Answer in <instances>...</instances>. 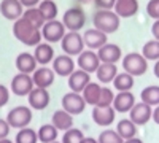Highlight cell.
Listing matches in <instances>:
<instances>
[{
  "mask_svg": "<svg viewBox=\"0 0 159 143\" xmlns=\"http://www.w3.org/2000/svg\"><path fill=\"white\" fill-rule=\"evenodd\" d=\"M15 143H38V134L30 127L19 129L15 138Z\"/></svg>",
  "mask_w": 159,
  "mask_h": 143,
  "instance_id": "obj_34",
  "label": "cell"
},
{
  "mask_svg": "<svg viewBox=\"0 0 159 143\" xmlns=\"http://www.w3.org/2000/svg\"><path fill=\"white\" fill-rule=\"evenodd\" d=\"M32 80L35 87H43V89H49L54 84L56 80V73L52 69H49L48 65H40L37 67V70L32 73Z\"/></svg>",
  "mask_w": 159,
  "mask_h": 143,
  "instance_id": "obj_13",
  "label": "cell"
},
{
  "mask_svg": "<svg viewBox=\"0 0 159 143\" xmlns=\"http://www.w3.org/2000/svg\"><path fill=\"white\" fill-rule=\"evenodd\" d=\"M100 92H102V86L99 83H89L84 89H83V99L86 102V105H91V107H96L97 102H99V97H100Z\"/></svg>",
  "mask_w": 159,
  "mask_h": 143,
  "instance_id": "obj_26",
  "label": "cell"
},
{
  "mask_svg": "<svg viewBox=\"0 0 159 143\" xmlns=\"http://www.w3.org/2000/svg\"><path fill=\"white\" fill-rule=\"evenodd\" d=\"M67 34V29L62 21H57V19H52V21H46L45 25L42 27V37L46 43H59L64 35Z\"/></svg>",
  "mask_w": 159,
  "mask_h": 143,
  "instance_id": "obj_7",
  "label": "cell"
},
{
  "mask_svg": "<svg viewBox=\"0 0 159 143\" xmlns=\"http://www.w3.org/2000/svg\"><path fill=\"white\" fill-rule=\"evenodd\" d=\"M86 108V102L83 99V96L80 92H67L64 97H62V110H65L67 113H70L72 116H76V114H81Z\"/></svg>",
  "mask_w": 159,
  "mask_h": 143,
  "instance_id": "obj_9",
  "label": "cell"
},
{
  "mask_svg": "<svg viewBox=\"0 0 159 143\" xmlns=\"http://www.w3.org/2000/svg\"><path fill=\"white\" fill-rule=\"evenodd\" d=\"M62 22L70 32H80L86 25V13L81 7H72L62 15Z\"/></svg>",
  "mask_w": 159,
  "mask_h": 143,
  "instance_id": "obj_5",
  "label": "cell"
},
{
  "mask_svg": "<svg viewBox=\"0 0 159 143\" xmlns=\"http://www.w3.org/2000/svg\"><path fill=\"white\" fill-rule=\"evenodd\" d=\"M52 70L59 76H70L76 69H75V60L69 54H59L52 60Z\"/></svg>",
  "mask_w": 159,
  "mask_h": 143,
  "instance_id": "obj_16",
  "label": "cell"
},
{
  "mask_svg": "<svg viewBox=\"0 0 159 143\" xmlns=\"http://www.w3.org/2000/svg\"><path fill=\"white\" fill-rule=\"evenodd\" d=\"M123 70L132 76H142L148 70V60L142 53H127L123 59Z\"/></svg>",
  "mask_w": 159,
  "mask_h": 143,
  "instance_id": "obj_3",
  "label": "cell"
},
{
  "mask_svg": "<svg viewBox=\"0 0 159 143\" xmlns=\"http://www.w3.org/2000/svg\"><path fill=\"white\" fill-rule=\"evenodd\" d=\"M52 143H62V141H57V140H56V141H52Z\"/></svg>",
  "mask_w": 159,
  "mask_h": 143,
  "instance_id": "obj_50",
  "label": "cell"
},
{
  "mask_svg": "<svg viewBox=\"0 0 159 143\" xmlns=\"http://www.w3.org/2000/svg\"><path fill=\"white\" fill-rule=\"evenodd\" d=\"M24 10L25 8L22 7V3L19 0H2L0 2V15L5 19L13 21V22L22 16Z\"/></svg>",
  "mask_w": 159,
  "mask_h": 143,
  "instance_id": "obj_15",
  "label": "cell"
},
{
  "mask_svg": "<svg viewBox=\"0 0 159 143\" xmlns=\"http://www.w3.org/2000/svg\"><path fill=\"white\" fill-rule=\"evenodd\" d=\"M116 116V110L113 107H92V121H94L97 126L102 127H108L111 126V123L115 121Z\"/></svg>",
  "mask_w": 159,
  "mask_h": 143,
  "instance_id": "obj_18",
  "label": "cell"
},
{
  "mask_svg": "<svg viewBox=\"0 0 159 143\" xmlns=\"http://www.w3.org/2000/svg\"><path fill=\"white\" fill-rule=\"evenodd\" d=\"M80 3H91V2H94V0H78Z\"/></svg>",
  "mask_w": 159,
  "mask_h": 143,
  "instance_id": "obj_49",
  "label": "cell"
},
{
  "mask_svg": "<svg viewBox=\"0 0 159 143\" xmlns=\"http://www.w3.org/2000/svg\"><path fill=\"white\" fill-rule=\"evenodd\" d=\"M153 72H154V76L159 80V60L154 62V69H153Z\"/></svg>",
  "mask_w": 159,
  "mask_h": 143,
  "instance_id": "obj_46",
  "label": "cell"
},
{
  "mask_svg": "<svg viewBox=\"0 0 159 143\" xmlns=\"http://www.w3.org/2000/svg\"><path fill=\"white\" fill-rule=\"evenodd\" d=\"M153 116V107L147 105L145 102H135V105L129 111V119L137 124V126H145Z\"/></svg>",
  "mask_w": 159,
  "mask_h": 143,
  "instance_id": "obj_12",
  "label": "cell"
},
{
  "mask_svg": "<svg viewBox=\"0 0 159 143\" xmlns=\"http://www.w3.org/2000/svg\"><path fill=\"white\" fill-rule=\"evenodd\" d=\"M32 108L30 107H25V105H19L15 107L13 110L8 111L7 114V121L10 124V127L13 129H24V127H29V124L32 123Z\"/></svg>",
  "mask_w": 159,
  "mask_h": 143,
  "instance_id": "obj_4",
  "label": "cell"
},
{
  "mask_svg": "<svg viewBox=\"0 0 159 143\" xmlns=\"http://www.w3.org/2000/svg\"><path fill=\"white\" fill-rule=\"evenodd\" d=\"M27 100H29V107L32 110H45L49 102H51V96L48 92V89H43V87H34L29 96H27Z\"/></svg>",
  "mask_w": 159,
  "mask_h": 143,
  "instance_id": "obj_14",
  "label": "cell"
},
{
  "mask_svg": "<svg viewBox=\"0 0 159 143\" xmlns=\"http://www.w3.org/2000/svg\"><path fill=\"white\" fill-rule=\"evenodd\" d=\"M76 65L80 67V70H84L88 73H96V70L100 65V59L97 56V51L84 49L81 54L76 56Z\"/></svg>",
  "mask_w": 159,
  "mask_h": 143,
  "instance_id": "obj_10",
  "label": "cell"
},
{
  "mask_svg": "<svg viewBox=\"0 0 159 143\" xmlns=\"http://www.w3.org/2000/svg\"><path fill=\"white\" fill-rule=\"evenodd\" d=\"M0 143H15V141H11L10 138H2V140H0Z\"/></svg>",
  "mask_w": 159,
  "mask_h": 143,
  "instance_id": "obj_48",
  "label": "cell"
},
{
  "mask_svg": "<svg viewBox=\"0 0 159 143\" xmlns=\"http://www.w3.org/2000/svg\"><path fill=\"white\" fill-rule=\"evenodd\" d=\"M38 10H40V13L43 15L45 21L56 19V18H57V13H59L57 5H56L54 0H42V2H40V5H38Z\"/></svg>",
  "mask_w": 159,
  "mask_h": 143,
  "instance_id": "obj_32",
  "label": "cell"
},
{
  "mask_svg": "<svg viewBox=\"0 0 159 143\" xmlns=\"http://www.w3.org/2000/svg\"><path fill=\"white\" fill-rule=\"evenodd\" d=\"M13 35L18 42H21L25 46H37L42 43L43 37H42V30L35 29L34 25H30L22 16L19 19H16L13 22Z\"/></svg>",
  "mask_w": 159,
  "mask_h": 143,
  "instance_id": "obj_1",
  "label": "cell"
},
{
  "mask_svg": "<svg viewBox=\"0 0 159 143\" xmlns=\"http://www.w3.org/2000/svg\"><path fill=\"white\" fill-rule=\"evenodd\" d=\"M140 99L150 107H157L159 105V86L151 84V86H147L145 89H142Z\"/></svg>",
  "mask_w": 159,
  "mask_h": 143,
  "instance_id": "obj_30",
  "label": "cell"
},
{
  "mask_svg": "<svg viewBox=\"0 0 159 143\" xmlns=\"http://www.w3.org/2000/svg\"><path fill=\"white\" fill-rule=\"evenodd\" d=\"M137 124H134L129 118L126 119H121L118 123V126H116V132L121 135V138L123 140H129V138H134V137H137Z\"/></svg>",
  "mask_w": 159,
  "mask_h": 143,
  "instance_id": "obj_28",
  "label": "cell"
},
{
  "mask_svg": "<svg viewBox=\"0 0 159 143\" xmlns=\"http://www.w3.org/2000/svg\"><path fill=\"white\" fill-rule=\"evenodd\" d=\"M142 54L147 60H159V40H148L142 48Z\"/></svg>",
  "mask_w": 159,
  "mask_h": 143,
  "instance_id": "obj_33",
  "label": "cell"
},
{
  "mask_svg": "<svg viewBox=\"0 0 159 143\" xmlns=\"http://www.w3.org/2000/svg\"><path fill=\"white\" fill-rule=\"evenodd\" d=\"M113 100H115V92L107 87V86H102V92H100V97H99V102L96 107H113Z\"/></svg>",
  "mask_w": 159,
  "mask_h": 143,
  "instance_id": "obj_37",
  "label": "cell"
},
{
  "mask_svg": "<svg viewBox=\"0 0 159 143\" xmlns=\"http://www.w3.org/2000/svg\"><path fill=\"white\" fill-rule=\"evenodd\" d=\"M10 100V89L5 84H0V108L5 107Z\"/></svg>",
  "mask_w": 159,
  "mask_h": 143,
  "instance_id": "obj_39",
  "label": "cell"
},
{
  "mask_svg": "<svg viewBox=\"0 0 159 143\" xmlns=\"http://www.w3.org/2000/svg\"><path fill=\"white\" fill-rule=\"evenodd\" d=\"M61 48L64 51V54H69L72 57L81 54L86 49L84 42H83V35L80 32H70L67 30V34L64 35V38L61 40Z\"/></svg>",
  "mask_w": 159,
  "mask_h": 143,
  "instance_id": "obj_6",
  "label": "cell"
},
{
  "mask_svg": "<svg viewBox=\"0 0 159 143\" xmlns=\"http://www.w3.org/2000/svg\"><path fill=\"white\" fill-rule=\"evenodd\" d=\"M10 129H11V127H10L8 121L0 118V140H2V138H8V135H10Z\"/></svg>",
  "mask_w": 159,
  "mask_h": 143,
  "instance_id": "obj_41",
  "label": "cell"
},
{
  "mask_svg": "<svg viewBox=\"0 0 159 143\" xmlns=\"http://www.w3.org/2000/svg\"><path fill=\"white\" fill-rule=\"evenodd\" d=\"M22 18L27 21L30 25H34L35 29H40L42 30V27L45 25V18H43V15L40 13V10H38V7H34V8H25L24 10V13H22Z\"/></svg>",
  "mask_w": 159,
  "mask_h": 143,
  "instance_id": "obj_27",
  "label": "cell"
},
{
  "mask_svg": "<svg viewBox=\"0 0 159 143\" xmlns=\"http://www.w3.org/2000/svg\"><path fill=\"white\" fill-rule=\"evenodd\" d=\"M34 56H35V60L38 62V65H48L49 62L54 60V48L51 46V43H46V42H42L40 45L35 46V51H34Z\"/></svg>",
  "mask_w": 159,
  "mask_h": 143,
  "instance_id": "obj_23",
  "label": "cell"
},
{
  "mask_svg": "<svg viewBox=\"0 0 159 143\" xmlns=\"http://www.w3.org/2000/svg\"><path fill=\"white\" fill-rule=\"evenodd\" d=\"M124 143H143V140H142V138H139V137H134V138L124 140Z\"/></svg>",
  "mask_w": 159,
  "mask_h": 143,
  "instance_id": "obj_45",
  "label": "cell"
},
{
  "mask_svg": "<svg viewBox=\"0 0 159 143\" xmlns=\"http://www.w3.org/2000/svg\"><path fill=\"white\" fill-rule=\"evenodd\" d=\"M113 11L119 18H132L139 13V0H116Z\"/></svg>",
  "mask_w": 159,
  "mask_h": 143,
  "instance_id": "obj_22",
  "label": "cell"
},
{
  "mask_svg": "<svg viewBox=\"0 0 159 143\" xmlns=\"http://www.w3.org/2000/svg\"><path fill=\"white\" fill-rule=\"evenodd\" d=\"M97 141L99 143H124L121 135H119L116 131H113V129H105V131H102L99 134Z\"/></svg>",
  "mask_w": 159,
  "mask_h": 143,
  "instance_id": "obj_35",
  "label": "cell"
},
{
  "mask_svg": "<svg viewBox=\"0 0 159 143\" xmlns=\"http://www.w3.org/2000/svg\"><path fill=\"white\" fill-rule=\"evenodd\" d=\"M94 3L99 10H113L116 0H94Z\"/></svg>",
  "mask_w": 159,
  "mask_h": 143,
  "instance_id": "obj_40",
  "label": "cell"
},
{
  "mask_svg": "<svg viewBox=\"0 0 159 143\" xmlns=\"http://www.w3.org/2000/svg\"><path fill=\"white\" fill-rule=\"evenodd\" d=\"M83 42L86 49H92V51H99L105 43H108V35L103 34L100 30H97L96 27L92 29H86L83 34Z\"/></svg>",
  "mask_w": 159,
  "mask_h": 143,
  "instance_id": "obj_11",
  "label": "cell"
},
{
  "mask_svg": "<svg viewBox=\"0 0 159 143\" xmlns=\"http://www.w3.org/2000/svg\"><path fill=\"white\" fill-rule=\"evenodd\" d=\"M81 143H99V141H97L96 138H92V137H84Z\"/></svg>",
  "mask_w": 159,
  "mask_h": 143,
  "instance_id": "obj_47",
  "label": "cell"
},
{
  "mask_svg": "<svg viewBox=\"0 0 159 143\" xmlns=\"http://www.w3.org/2000/svg\"><path fill=\"white\" fill-rule=\"evenodd\" d=\"M147 13L153 19H159V0H150L147 3Z\"/></svg>",
  "mask_w": 159,
  "mask_h": 143,
  "instance_id": "obj_38",
  "label": "cell"
},
{
  "mask_svg": "<svg viewBox=\"0 0 159 143\" xmlns=\"http://www.w3.org/2000/svg\"><path fill=\"white\" fill-rule=\"evenodd\" d=\"M134 78L135 76H132L129 75L127 72H121L115 76V80H113V86L115 89L118 91V92H124V91H130L132 87H134Z\"/></svg>",
  "mask_w": 159,
  "mask_h": 143,
  "instance_id": "obj_29",
  "label": "cell"
},
{
  "mask_svg": "<svg viewBox=\"0 0 159 143\" xmlns=\"http://www.w3.org/2000/svg\"><path fill=\"white\" fill-rule=\"evenodd\" d=\"M151 119H153V121L159 126V105L153 108V116H151Z\"/></svg>",
  "mask_w": 159,
  "mask_h": 143,
  "instance_id": "obj_44",
  "label": "cell"
},
{
  "mask_svg": "<svg viewBox=\"0 0 159 143\" xmlns=\"http://www.w3.org/2000/svg\"><path fill=\"white\" fill-rule=\"evenodd\" d=\"M92 24L94 27L103 34H115L119 25H121V18H119L113 10H97L92 16Z\"/></svg>",
  "mask_w": 159,
  "mask_h": 143,
  "instance_id": "obj_2",
  "label": "cell"
},
{
  "mask_svg": "<svg viewBox=\"0 0 159 143\" xmlns=\"http://www.w3.org/2000/svg\"><path fill=\"white\" fill-rule=\"evenodd\" d=\"M91 83V73L84 72V70H75L70 76H67V84L70 87V91L73 92H83V89Z\"/></svg>",
  "mask_w": 159,
  "mask_h": 143,
  "instance_id": "obj_17",
  "label": "cell"
},
{
  "mask_svg": "<svg viewBox=\"0 0 159 143\" xmlns=\"http://www.w3.org/2000/svg\"><path fill=\"white\" fill-rule=\"evenodd\" d=\"M116 75H118L116 64L100 62L99 69L96 70V76H97L99 83H102V84H110V83H113V80H115Z\"/></svg>",
  "mask_w": 159,
  "mask_h": 143,
  "instance_id": "obj_25",
  "label": "cell"
},
{
  "mask_svg": "<svg viewBox=\"0 0 159 143\" xmlns=\"http://www.w3.org/2000/svg\"><path fill=\"white\" fill-rule=\"evenodd\" d=\"M15 65H16V69H18L19 73H29V75H32V73L37 70L38 62L35 60V56H34L32 53L24 51V53H19V54H18Z\"/></svg>",
  "mask_w": 159,
  "mask_h": 143,
  "instance_id": "obj_21",
  "label": "cell"
},
{
  "mask_svg": "<svg viewBox=\"0 0 159 143\" xmlns=\"http://www.w3.org/2000/svg\"><path fill=\"white\" fill-rule=\"evenodd\" d=\"M151 34L154 40H159V19H154L153 25H151Z\"/></svg>",
  "mask_w": 159,
  "mask_h": 143,
  "instance_id": "obj_43",
  "label": "cell"
},
{
  "mask_svg": "<svg viewBox=\"0 0 159 143\" xmlns=\"http://www.w3.org/2000/svg\"><path fill=\"white\" fill-rule=\"evenodd\" d=\"M51 124L54 126L59 132H65V131H69V129L73 127V116L70 113H67L65 110H56L52 113Z\"/></svg>",
  "mask_w": 159,
  "mask_h": 143,
  "instance_id": "obj_24",
  "label": "cell"
},
{
  "mask_svg": "<svg viewBox=\"0 0 159 143\" xmlns=\"http://www.w3.org/2000/svg\"><path fill=\"white\" fill-rule=\"evenodd\" d=\"M37 134H38V141H42V143H52V141L57 140L59 131L49 123V124H43L37 131Z\"/></svg>",
  "mask_w": 159,
  "mask_h": 143,
  "instance_id": "obj_31",
  "label": "cell"
},
{
  "mask_svg": "<svg viewBox=\"0 0 159 143\" xmlns=\"http://www.w3.org/2000/svg\"><path fill=\"white\" fill-rule=\"evenodd\" d=\"M84 138V134L81 129L72 127L69 131H65L62 135V143H81Z\"/></svg>",
  "mask_w": 159,
  "mask_h": 143,
  "instance_id": "obj_36",
  "label": "cell"
},
{
  "mask_svg": "<svg viewBox=\"0 0 159 143\" xmlns=\"http://www.w3.org/2000/svg\"><path fill=\"white\" fill-rule=\"evenodd\" d=\"M34 87H35V84L32 80V75H29V73H16L10 83V91L18 97L29 96V92Z\"/></svg>",
  "mask_w": 159,
  "mask_h": 143,
  "instance_id": "obj_8",
  "label": "cell"
},
{
  "mask_svg": "<svg viewBox=\"0 0 159 143\" xmlns=\"http://www.w3.org/2000/svg\"><path fill=\"white\" fill-rule=\"evenodd\" d=\"M19 2L22 3L24 8H34V7H38L42 0H19Z\"/></svg>",
  "mask_w": 159,
  "mask_h": 143,
  "instance_id": "obj_42",
  "label": "cell"
},
{
  "mask_svg": "<svg viewBox=\"0 0 159 143\" xmlns=\"http://www.w3.org/2000/svg\"><path fill=\"white\" fill-rule=\"evenodd\" d=\"M134 105H135V96L132 94L130 91H124V92L115 94L113 108L116 110V113H129Z\"/></svg>",
  "mask_w": 159,
  "mask_h": 143,
  "instance_id": "obj_20",
  "label": "cell"
},
{
  "mask_svg": "<svg viewBox=\"0 0 159 143\" xmlns=\"http://www.w3.org/2000/svg\"><path fill=\"white\" fill-rule=\"evenodd\" d=\"M97 56L100 59V62H107V64H116L118 60L123 59V51L118 45L115 43H105L99 51Z\"/></svg>",
  "mask_w": 159,
  "mask_h": 143,
  "instance_id": "obj_19",
  "label": "cell"
}]
</instances>
